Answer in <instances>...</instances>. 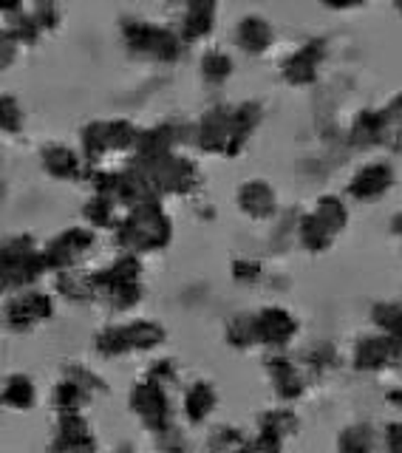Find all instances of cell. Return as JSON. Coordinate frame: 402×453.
I'll return each instance as SVG.
<instances>
[{"mask_svg": "<svg viewBox=\"0 0 402 453\" xmlns=\"http://www.w3.org/2000/svg\"><path fill=\"white\" fill-rule=\"evenodd\" d=\"M120 241L131 250H159L170 241V219L165 216V210L159 202H145L136 204L131 219L122 224Z\"/></svg>", "mask_w": 402, "mask_h": 453, "instance_id": "cell-1", "label": "cell"}, {"mask_svg": "<svg viewBox=\"0 0 402 453\" xmlns=\"http://www.w3.org/2000/svg\"><path fill=\"white\" fill-rule=\"evenodd\" d=\"M165 340V329L159 323L151 320H136L131 326H113V329L103 332L97 340V349L113 357V354H125V351H145L159 346Z\"/></svg>", "mask_w": 402, "mask_h": 453, "instance_id": "cell-2", "label": "cell"}, {"mask_svg": "<svg viewBox=\"0 0 402 453\" xmlns=\"http://www.w3.org/2000/svg\"><path fill=\"white\" fill-rule=\"evenodd\" d=\"M391 365H402V343L389 334H366L354 346L357 372H385Z\"/></svg>", "mask_w": 402, "mask_h": 453, "instance_id": "cell-3", "label": "cell"}, {"mask_svg": "<svg viewBox=\"0 0 402 453\" xmlns=\"http://www.w3.org/2000/svg\"><path fill=\"white\" fill-rule=\"evenodd\" d=\"M131 405L136 414L145 419L151 431L156 434L170 431V400L165 394V386H159V382H153V380L139 382L131 394Z\"/></svg>", "mask_w": 402, "mask_h": 453, "instance_id": "cell-4", "label": "cell"}, {"mask_svg": "<svg viewBox=\"0 0 402 453\" xmlns=\"http://www.w3.org/2000/svg\"><path fill=\"white\" fill-rule=\"evenodd\" d=\"M125 35H128V42L142 51V54H151L156 60H176L182 46H179V37L174 32H167L162 26H151V23H131L125 26Z\"/></svg>", "mask_w": 402, "mask_h": 453, "instance_id": "cell-5", "label": "cell"}, {"mask_svg": "<svg viewBox=\"0 0 402 453\" xmlns=\"http://www.w3.org/2000/svg\"><path fill=\"white\" fill-rule=\"evenodd\" d=\"M298 334V320L281 306H267L255 315V340L272 349H283Z\"/></svg>", "mask_w": 402, "mask_h": 453, "instance_id": "cell-6", "label": "cell"}, {"mask_svg": "<svg viewBox=\"0 0 402 453\" xmlns=\"http://www.w3.org/2000/svg\"><path fill=\"white\" fill-rule=\"evenodd\" d=\"M326 57V40L314 37L309 42H304L290 60L283 63V80L292 85H312L318 80V68Z\"/></svg>", "mask_w": 402, "mask_h": 453, "instance_id": "cell-7", "label": "cell"}, {"mask_svg": "<svg viewBox=\"0 0 402 453\" xmlns=\"http://www.w3.org/2000/svg\"><path fill=\"white\" fill-rule=\"evenodd\" d=\"M394 167L385 162H371L360 167L349 181V196L360 198V202H371V198H380L383 193H389L394 188Z\"/></svg>", "mask_w": 402, "mask_h": 453, "instance_id": "cell-8", "label": "cell"}, {"mask_svg": "<svg viewBox=\"0 0 402 453\" xmlns=\"http://www.w3.org/2000/svg\"><path fill=\"white\" fill-rule=\"evenodd\" d=\"M229 111L224 105L210 108L198 122V145L205 153H224L227 156V142H229Z\"/></svg>", "mask_w": 402, "mask_h": 453, "instance_id": "cell-9", "label": "cell"}, {"mask_svg": "<svg viewBox=\"0 0 402 453\" xmlns=\"http://www.w3.org/2000/svg\"><path fill=\"white\" fill-rule=\"evenodd\" d=\"M57 453H91L94 450V436L89 431V422L80 414H63L60 431L54 439Z\"/></svg>", "mask_w": 402, "mask_h": 453, "instance_id": "cell-10", "label": "cell"}, {"mask_svg": "<svg viewBox=\"0 0 402 453\" xmlns=\"http://www.w3.org/2000/svg\"><path fill=\"white\" fill-rule=\"evenodd\" d=\"M49 315H51V301L40 292H26L20 297H14L6 309L9 326H14V329H28V326L40 323Z\"/></svg>", "mask_w": 402, "mask_h": 453, "instance_id": "cell-11", "label": "cell"}, {"mask_svg": "<svg viewBox=\"0 0 402 453\" xmlns=\"http://www.w3.org/2000/svg\"><path fill=\"white\" fill-rule=\"evenodd\" d=\"M238 204L252 219H269L278 207V198H275V190H272L264 179H252L247 184H241Z\"/></svg>", "mask_w": 402, "mask_h": 453, "instance_id": "cell-12", "label": "cell"}, {"mask_svg": "<svg viewBox=\"0 0 402 453\" xmlns=\"http://www.w3.org/2000/svg\"><path fill=\"white\" fill-rule=\"evenodd\" d=\"M261 122V105L258 103H244L238 108L229 111V142H227V156L241 153V148L247 145L250 134L255 131V125Z\"/></svg>", "mask_w": 402, "mask_h": 453, "instance_id": "cell-13", "label": "cell"}, {"mask_svg": "<svg viewBox=\"0 0 402 453\" xmlns=\"http://www.w3.org/2000/svg\"><path fill=\"white\" fill-rule=\"evenodd\" d=\"M389 134H391V127L385 125L380 108H363L352 125V142L357 148H375L380 142L389 139Z\"/></svg>", "mask_w": 402, "mask_h": 453, "instance_id": "cell-14", "label": "cell"}, {"mask_svg": "<svg viewBox=\"0 0 402 453\" xmlns=\"http://www.w3.org/2000/svg\"><path fill=\"white\" fill-rule=\"evenodd\" d=\"M267 368H269V377L272 382H275V391L281 400H298L300 394H304V377H300L298 372V365L290 360V357H283V354H275V357H269L267 360Z\"/></svg>", "mask_w": 402, "mask_h": 453, "instance_id": "cell-15", "label": "cell"}, {"mask_svg": "<svg viewBox=\"0 0 402 453\" xmlns=\"http://www.w3.org/2000/svg\"><path fill=\"white\" fill-rule=\"evenodd\" d=\"M91 247V233L89 230H71L66 235H60L51 244L49 255H46V261L51 266H68V264H74L80 255H85Z\"/></svg>", "mask_w": 402, "mask_h": 453, "instance_id": "cell-16", "label": "cell"}, {"mask_svg": "<svg viewBox=\"0 0 402 453\" xmlns=\"http://www.w3.org/2000/svg\"><path fill=\"white\" fill-rule=\"evenodd\" d=\"M236 40L244 51L264 54L272 46V26L264 18H258V14H247V18H241L238 23Z\"/></svg>", "mask_w": 402, "mask_h": 453, "instance_id": "cell-17", "label": "cell"}, {"mask_svg": "<svg viewBox=\"0 0 402 453\" xmlns=\"http://www.w3.org/2000/svg\"><path fill=\"white\" fill-rule=\"evenodd\" d=\"M215 405H219V394H215L213 382L198 380L188 388V394H184V414H188V419L193 425L205 422L213 414Z\"/></svg>", "mask_w": 402, "mask_h": 453, "instance_id": "cell-18", "label": "cell"}, {"mask_svg": "<svg viewBox=\"0 0 402 453\" xmlns=\"http://www.w3.org/2000/svg\"><path fill=\"white\" fill-rule=\"evenodd\" d=\"M213 23H215L213 4H190L188 12H184V20H182V37L188 42L207 37L213 32Z\"/></svg>", "mask_w": 402, "mask_h": 453, "instance_id": "cell-19", "label": "cell"}, {"mask_svg": "<svg viewBox=\"0 0 402 453\" xmlns=\"http://www.w3.org/2000/svg\"><path fill=\"white\" fill-rule=\"evenodd\" d=\"M298 417L292 414L290 408H275V411H267V414L261 417V422H258V436H267V439H275V442L283 445L286 436H292L298 431Z\"/></svg>", "mask_w": 402, "mask_h": 453, "instance_id": "cell-20", "label": "cell"}, {"mask_svg": "<svg viewBox=\"0 0 402 453\" xmlns=\"http://www.w3.org/2000/svg\"><path fill=\"white\" fill-rule=\"evenodd\" d=\"M377 436L368 422H357L343 428L337 436V453H375Z\"/></svg>", "mask_w": 402, "mask_h": 453, "instance_id": "cell-21", "label": "cell"}, {"mask_svg": "<svg viewBox=\"0 0 402 453\" xmlns=\"http://www.w3.org/2000/svg\"><path fill=\"white\" fill-rule=\"evenodd\" d=\"M312 216L318 219L332 235L343 233V230H346V224H349V210L337 196H321L318 204H314V210H312Z\"/></svg>", "mask_w": 402, "mask_h": 453, "instance_id": "cell-22", "label": "cell"}, {"mask_svg": "<svg viewBox=\"0 0 402 453\" xmlns=\"http://www.w3.org/2000/svg\"><path fill=\"white\" fill-rule=\"evenodd\" d=\"M371 320L380 329V334H389L402 343V303L380 301L371 306Z\"/></svg>", "mask_w": 402, "mask_h": 453, "instance_id": "cell-23", "label": "cell"}, {"mask_svg": "<svg viewBox=\"0 0 402 453\" xmlns=\"http://www.w3.org/2000/svg\"><path fill=\"white\" fill-rule=\"evenodd\" d=\"M300 244H304L306 250H312V252H326L329 247L335 244V235L326 230V226L312 216H304L300 219Z\"/></svg>", "mask_w": 402, "mask_h": 453, "instance_id": "cell-24", "label": "cell"}, {"mask_svg": "<svg viewBox=\"0 0 402 453\" xmlns=\"http://www.w3.org/2000/svg\"><path fill=\"white\" fill-rule=\"evenodd\" d=\"M4 403L12 405V408H20V411L32 408V403H35V386H32V380L23 377V374L9 377L6 388H4Z\"/></svg>", "mask_w": 402, "mask_h": 453, "instance_id": "cell-25", "label": "cell"}, {"mask_svg": "<svg viewBox=\"0 0 402 453\" xmlns=\"http://www.w3.org/2000/svg\"><path fill=\"white\" fill-rule=\"evenodd\" d=\"M43 165H46L49 173L54 176H77V170H80V162H77V156L71 153L68 148H49L46 156H43Z\"/></svg>", "mask_w": 402, "mask_h": 453, "instance_id": "cell-26", "label": "cell"}, {"mask_svg": "<svg viewBox=\"0 0 402 453\" xmlns=\"http://www.w3.org/2000/svg\"><path fill=\"white\" fill-rule=\"evenodd\" d=\"M201 74H205L207 82H224L229 74H233V60H229L224 51L213 49L201 57Z\"/></svg>", "mask_w": 402, "mask_h": 453, "instance_id": "cell-27", "label": "cell"}, {"mask_svg": "<svg viewBox=\"0 0 402 453\" xmlns=\"http://www.w3.org/2000/svg\"><path fill=\"white\" fill-rule=\"evenodd\" d=\"M227 340L238 349H247V346L258 343L255 340V315H238V318L229 320Z\"/></svg>", "mask_w": 402, "mask_h": 453, "instance_id": "cell-28", "label": "cell"}, {"mask_svg": "<svg viewBox=\"0 0 402 453\" xmlns=\"http://www.w3.org/2000/svg\"><path fill=\"white\" fill-rule=\"evenodd\" d=\"M54 396H57V408H60L63 414H77L82 400H85V388L80 386V382H74V380H66V382L57 386Z\"/></svg>", "mask_w": 402, "mask_h": 453, "instance_id": "cell-29", "label": "cell"}, {"mask_svg": "<svg viewBox=\"0 0 402 453\" xmlns=\"http://www.w3.org/2000/svg\"><path fill=\"white\" fill-rule=\"evenodd\" d=\"M383 111V119H385V125L391 127V134L394 131H402V91L399 94H394L389 103H385V108H380Z\"/></svg>", "mask_w": 402, "mask_h": 453, "instance_id": "cell-30", "label": "cell"}, {"mask_svg": "<svg viewBox=\"0 0 402 453\" xmlns=\"http://www.w3.org/2000/svg\"><path fill=\"white\" fill-rule=\"evenodd\" d=\"M213 448H221V450H238L244 445V439L236 428H219L213 436Z\"/></svg>", "mask_w": 402, "mask_h": 453, "instance_id": "cell-31", "label": "cell"}, {"mask_svg": "<svg viewBox=\"0 0 402 453\" xmlns=\"http://www.w3.org/2000/svg\"><path fill=\"white\" fill-rule=\"evenodd\" d=\"M383 445L389 453H402V422H389L383 431Z\"/></svg>", "mask_w": 402, "mask_h": 453, "instance_id": "cell-32", "label": "cell"}, {"mask_svg": "<svg viewBox=\"0 0 402 453\" xmlns=\"http://www.w3.org/2000/svg\"><path fill=\"white\" fill-rule=\"evenodd\" d=\"M233 275L244 283H252L261 278V264L258 261H236L233 264Z\"/></svg>", "mask_w": 402, "mask_h": 453, "instance_id": "cell-33", "label": "cell"}, {"mask_svg": "<svg viewBox=\"0 0 402 453\" xmlns=\"http://www.w3.org/2000/svg\"><path fill=\"white\" fill-rule=\"evenodd\" d=\"M18 105L12 99H0V127H18Z\"/></svg>", "mask_w": 402, "mask_h": 453, "instance_id": "cell-34", "label": "cell"}, {"mask_svg": "<svg viewBox=\"0 0 402 453\" xmlns=\"http://www.w3.org/2000/svg\"><path fill=\"white\" fill-rule=\"evenodd\" d=\"M385 400L394 403L397 408H402V388H394V391H389V394H385Z\"/></svg>", "mask_w": 402, "mask_h": 453, "instance_id": "cell-35", "label": "cell"}, {"mask_svg": "<svg viewBox=\"0 0 402 453\" xmlns=\"http://www.w3.org/2000/svg\"><path fill=\"white\" fill-rule=\"evenodd\" d=\"M391 233L402 238V212H397V216L391 219Z\"/></svg>", "mask_w": 402, "mask_h": 453, "instance_id": "cell-36", "label": "cell"}]
</instances>
